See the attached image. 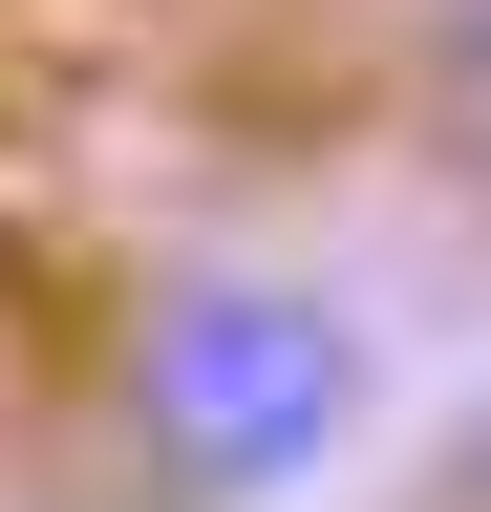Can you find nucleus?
<instances>
[{
  "label": "nucleus",
  "instance_id": "1",
  "mask_svg": "<svg viewBox=\"0 0 491 512\" xmlns=\"http://www.w3.org/2000/svg\"><path fill=\"white\" fill-rule=\"evenodd\" d=\"M107 448L171 491V512H278L321 491L363 406H385V342H363L342 278H299V256H150L129 299H107Z\"/></svg>",
  "mask_w": 491,
  "mask_h": 512
},
{
  "label": "nucleus",
  "instance_id": "2",
  "mask_svg": "<svg viewBox=\"0 0 491 512\" xmlns=\"http://www.w3.org/2000/svg\"><path fill=\"white\" fill-rule=\"evenodd\" d=\"M406 107L491 171V0H406Z\"/></svg>",
  "mask_w": 491,
  "mask_h": 512
},
{
  "label": "nucleus",
  "instance_id": "3",
  "mask_svg": "<svg viewBox=\"0 0 491 512\" xmlns=\"http://www.w3.org/2000/svg\"><path fill=\"white\" fill-rule=\"evenodd\" d=\"M470 512H491V427H470Z\"/></svg>",
  "mask_w": 491,
  "mask_h": 512
}]
</instances>
